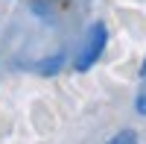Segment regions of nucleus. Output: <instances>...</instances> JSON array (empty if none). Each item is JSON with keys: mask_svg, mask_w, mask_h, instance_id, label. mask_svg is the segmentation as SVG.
Here are the masks:
<instances>
[{"mask_svg": "<svg viewBox=\"0 0 146 144\" xmlns=\"http://www.w3.org/2000/svg\"><path fill=\"white\" fill-rule=\"evenodd\" d=\"M105 44H108V27L102 21H94L88 27V32H85V38H82V47H79L76 59H73V68H76L79 74L91 71L100 62V56L105 53Z\"/></svg>", "mask_w": 146, "mask_h": 144, "instance_id": "1", "label": "nucleus"}, {"mask_svg": "<svg viewBox=\"0 0 146 144\" xmlns=\"http://www.w3.org/2000/svg\"><path fill=\"white\" fill-rule=\"evenodd\" d=\"M62 62H64V56H62V53H56V56H50V59H44V62L38 65V74H41V77H53V74H58Z\"/></svg>", "mask_w": 146, "mask_h": 144, "instance_id": "2", "label": "nucleus"}, {"mask_svg": "<svg viewBox=\"0 0 146 144\" xmlns=\"http://www.w3.org/2000/svg\"><path fill=\"white\" fill-rule=\"evenodd\" d=\"M135 112L146 118V79H143V85H140V91H137V97H135Z\"/></svg>", "mask_w": 146, "mask_h": 144, "instance_id": "3", "label": "nucleus"}, {"mask_svg": "<svg viewBox=\"0 0 146 144\" xmlns=\"http://www.w3.org/2000/svg\"><path fill=\"white\" fill-rule=\"evenodd\" d=\"M111 141H114V144H123V141H137V133H135V129H123V133H117Z\"/></svg>", "mask_w": 146, "mask_h": 144, "instance_id": "4", "label": "nucleus"}, {"mask_svg": "<svg viewBox=\"0 0 146 144\" xmlns=\"http://www.w3.org/2000/svg\"><path fill=\"white\" fill-rule=\"evenodd\" d=\"M137 74H140V79H146V56H143V62H140V71H137Z\"/></svg>", "mask_w": 146, "mask_h": 144, "instance_id": "5", "label": "nucleus"}]
</instances>
